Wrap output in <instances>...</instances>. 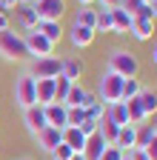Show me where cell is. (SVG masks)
<instances>
[{
  "instance_id": "obj_1",
  "label": "cell",
  "mask_w": 157,
  "mask_h": 160,
  "mask_svg": "<svg viewBox=\"0 0 157 160\" xmlns=\"http://www.w3.org/2000/svg\"><path fill=\"white\" fill-rule=\"evenodd\" d=\"M106 72L120 74L123 80L137 77V72H140V60H137V54L129 52V49H111L109 52V60H106Z\"/></svg>"
},
{
  "instance_id": "obj_2",
  "label": "cell",
  "mask_w": 157,
  "mask_h": 160,
  "mask_svg": "<svg viewBox=\"0 0 157 160\" xmlns=\"http://www.w3.org/2000/svg\"><path fill=\"white\" fill-rule=\"evenodd\" d=\"M0 57L3 60H29V49H26V40L20 32H14V29L0 32Z\"/></svg>"
},
{
  "instance_id": "obj_3",
  "label": "cell",
  "mask_w": 157,
  "mask_h": 160,
  "mask_svg": "<svg viewBox=\"0 0 157 160\" xmlns=\"http://www.w3.org/2000/svg\"><path fill=\"white\" fill-rule=\"evenodd\" d=\"M97 100L103 106H111V103H120L123 100V77L114 74V72H103L100 83H97Z\"/></svg>"
},
{
  "instance_id": "obj_4",
  "label": "cell",
  "mask_w": 157,
  "mask_h": 160,
  "mask_svg": "<svg viewBox=\"0 0 157 160\" xmlns=\"http://www.w3.org/2000/svg\"><path fill=\"white\" fill-rule=\"evenodd\" d=\"M34 83H37V80H34L29 72H23L20 77L14 80V103L20 106V109H29V106L37 103V97H34Z\"/></svg>"
},
{
  "instance_id": "obj_5",
  "label": "cell",
  "mask_w": 157,
  "mask_h": 160,
  "mask_svg": "<svg viewBox=\"0 0 157 160\" xmlns=\"http://www.w3.org/2000/svg\"><path fill=\"white\" fill-rule=\"evenodd\" d=\"M34 80H46V77H57L60 74V57H32L29 69H26Z\"/></svg>"
},
{
  "instance_id": "obj_6",
  "label": "cell",
  "mask_w": 157,
  "mask_h": 160,
  "mask_svg": "<svg viewBox=\"0 0 157 160\" xmlns=\"http://www.w3.org/2000/svg\"><path fill=\"white\" fill-rule=\"evenodd\" d=\"M23 40H26V49H29V60L32 57H52L54 54V43L49 37H43L40 32H29V34H23Z\"/></svg>"
},
{
  "instance_id": "obj_7",
  "label": "cell",
  "mask_w": 157,
  "mask_h": 160,
  "mask_svg": "<svg viewBox=\"0 0 157 160\" xmlns=\"http://www.w3.org/2000/svg\"><path fill=\"white\" fill-rule=\"evenodd\" d=\"M32 6L37 12V20H54V23H60L63 14H66V0H37Z\"/></svg>"
},
{
  "instance_id": "obj_8",
  "label": "cell",
  "mask_w": 157,
  "mask_h": 160,
  "mask_svg": "<svg viewBox=\"0 0 157 160\" xmlns=\"http://www.w3.org/2000/svg\"><path fill=\"white\" fill-rule=\"evenodd\" d=\"M34 140H37V149L40 152H46V154H52L57 146L63 143V129H54V126H46V129H40L34 134Z\"/></svg>"
},
{
  "instance_id": "obj_9",
  "label": "cell",
  "mask_w": 157,
  "mask_h": 160,
  "mask_svg": "<svg viewBox=\"0 0 157 160\" xmlns=\"http://www.w3.org/2000/svg\"><path fill=\"white\" fill-rule=\"evenodd\" d=\"M23 123H26V132L34 137L40 129H46L49 123H46V112H43V106H29V109H23Z\"/></svg>"
},
{
  "instance_id": "obj_10",
  "label": "cell",
  "mask_w": 157,
  "mask_h": 160,
  "mask_svg": "<svg viewBox=\"0 0 157 160\" xmlns=\"http://www.w3.org/2000/svg\"><path fill=\"white\" fill-rule=\"evenodd\" d=\"M66 34H69V43H71L74 49H89V46L94 43V37H97L94 29H83V26H74V23H71V29H69Z\"/></svg>"
},
{
  "instance_id": "obj_11",
  "label": "cell",
  "mask_w": 157,
  "mask_h": 160,
  "mask_svg": "<svg viewBox=\"0 0 157 160\" xmlns=\"http://www.w3.org/2000/svg\"><path fill=\"white\" fill-rule=\"evenodd\" d=\"M60 74L66 80H71V83H80V77H83V60L74 57V54L60 57Z\"/></svg>"
},
{
  "instance_id": "obj_12",
  "label": "cell",
  "mask_w": 157,
  "mask_h": 160,
  "mask_svg": "<svg viewBox=\"0 0 157 160\" xmlns=\"http://www.w3.org/2000/svg\"><path fill=\"white\" fill-rule=\"evenodd\" d=\"M129 34H131L134 40H140V43L151 40V34H154V20H151V17H131Z\"/></svg>"
},
{
  "instance_id": "obj_13",
  "label": "cell",
  "mask_w": 157,
  "mask_h": 160,
  "mask_svg": "<svg viewBox=\"0 0 157 160\" xmlns=\"http://www.w3.org/2000/svg\"><path fill=\"white\" fill-rule=\"evenodd\" d=\"M14 17H17V26H20L26 34L29 32H37V12H34V6H17L14 9Z\"/></svg>"
},
{
  "instance_id": "obj_14",
  "label": "cell",
  "mask_w": 157,
  "mask_h": 160,
  "mask_svg": "<svg viewBox=\"0 0 157 160\" xmlns=\"http://www.w3.org/2000/svg\"><path fill=\"white\" fill-rule=\"evenodd\" d=\"M46 112V123L54 126V129H66V114H69V106L66 103H49L43 106Z\"/></svg>"
},
{
  "instance_id": "obj_15",
  "label": "cell",
  "mask_w": 157,
  "mask_h": 160,
  "mask_svg": "<svg viewBox=\"0 0 157 160\" xmlns=\"http://www.w3.org/2000/svg\"><path fill=\"white\" fill-rule=\"evenodd\" d=\"M86 134L80 132V129H77V126H66L63 129V143L74 152V154H83V149H86Z\"/></svg>"
},
{
  "instance_id": "obj_16",
  "label": "cell",
  "mask_w": 157,
  "mask_h": 160,
  "mask_svg": "<svg viewBox=\"0 0 157 160\" xmlns=\"http://www.w3.org/2000/svg\"><path fill=\"white\" fill-rule=\"evenodd\" d=\"M114 146L120 149V152H126V154H129V152H134V149H137V126H120Z\"/></svg>"
},
{
  "instance_id": "obj_17",
  "label": "cell",
  "mask_w": 157,
  "mask_h": 160,
  "mask_svg": "<svg viewBox=\"0 0 157 160\" xmlns=\"http://www.w3.org/2000/svg\"><path fill=\"white\" fill-rule=\"evenodd\" d=\"M34 97H37V106H49V103H54V77L37 80V83H34Z\"/></svg>"
},
{
  "instance_id": "obj_18",
  "label": "cell",
  "mask_w": 157,
  "mask_h": 160,
  "mask_svg": "<svg viewBox=\"0 0 157 160\" xmlns=\"http://www.w3.org/2000/svg\"><path fill=\"white\" fill-rule=\"evenodd\" d=\"M74 26L94 29V26H97V9H94V6H80V9L74 12Z\"/></svg>"
},
{
  "instance_id": "obj_19",
  "label": "cell",
  "mask_w": 157,
  "mask_h": 160,
  "mask_svg": "<svg viewBox=\"0 0 157 160\" xmlns=\"http://www.w3.org/2000/svg\"><path fill=\"white\" fill-rule=\"evenodd\" d=\"M37 32H40L43 37H49L54 46L60 43V37L66 34V32H63V26H60V23H54V20H40V23H37Z\"/></svg>"
},
{
  "instance_id": "obj_20",
  "label": "cell",
  "mask_w": 157,
  "mask_h": 160,
  "mask_svg": "<svg viewBox=\"0 0 157 160\" xmlns=\"http://www.w3.org/2000/svg\"><path fill=\"white\" fill-rule=\"evenodd\" d=\"M137 103H140V109L146 112V117H154L157 114V92L154 89H143L140 94H137Z\"/></svg>"
},
{
  "instance_id": "obj_21",
  "label": "cell",
  "mask_w": 157,
  "mask_h": 160,
  "mask_svg": "<svg viewBox=\"0 0 157 160\" xmlns=\"http://www.w3.org/2000/svg\"><path fill=\"white\" fill-rule=\"evenodd\" d=\"M117 132H120V126H117L114 120H109V117L103 114L100 126H97V134H100V137L106 140V146H114V140H117Z\"/></svg>"
},
{
  "instance_id": "obj_22",
  "label": "cell",
  "mask_w": 157,
  "mask_h": 160,
  "mask_svg": "<svg viewBox=\"0 0 157 160\" xmlns=\"http://www.w3.org/2000/svg\"><path fill=\"white\" fill-rule=\"evenodd\" d=\"M123 103H126V112H129V126H143V123H149V117H146V112L140 109L137 97H134V100H123Z\"/></svg>"
},
{
  "instance_id": "obj_23",
  "label": "cell",
  "mask_w": 157,
  "mask_h": 160,
  "mask_svg": "<svg viewBox=\"0 0 157 160\" xmlns=\"http://www.w3.org/2000/svg\"><path fill=\"white\" fill-rule=\"evenodd\" d=\"M111 17H114V34H129V29H131V14L117 6V9H111Z\"/></svg>"
},
{
  "instance_id": "obj_24",
  "label": "cell",
  "mask_w": 157,
  "mask_h": 160,
  "mask_svg": "<svg viewBox=\"0 0 157 160\" xmlns=\"http://www.w3.org/2000/svg\"><path fill=\"white\" fill-rule=\"evenodd\" d=\"M106 149V140L100 137V134H91L89 140H86V149H83V157L86 160H97L100 157V152Z\"/></svg>"
},
{
  "instance_id": "obj_25",
  "label": "cell",
  "mask_w": 157,
  "mask_h": 160,
  "mask_svg": "<svg viewBox=\"0 0 157 160\" xmlns=\"http://www.w3.org/2000/svg\"><path fill=\"white\" fill-rule=\"evenodd\" d=\"M106 117H109V120H114L117 126H129V112H126V103L120 100V103L106 106Z\"/></svg>"
},
{
  "instance_id": "obj_26",
  "label": "cell",
  "mask_w": 157,
  "mask_h": 160,
  "mask_svg": "<svg viewBox=\"0 0 157 160\" xmlns=\"http://www.w3.org/2000/svg\"><path fill=\"white\" fill-rule=\"evenodd\" d=\"M94 32H103V34L114 32V17H111V9H97V26H94Z\"/></svg>"
},
{
  "instance_id": "obj_27",
  "label": "cell",
  "mask_w": 157,
  "mask_h": 160,
  "mask_svg": "<svg viewBox=\"0 0 157 160\" xmlns=\"http://www.w3.org/2000/svg\"><path fill=\"white\" fill-rule=\"evenodd\" d=\"M69 89H71V80H66L63 74H57L54 77V103H66Z\"/></svg>"
},
{
  "instance_id": "obj_28",
  "label": "cell",
  "mask_w": 157,
  "mask_h": 160,
  "mask_svg": "<svg viewBox=\"0 0 157 160\" xmlns=\"http://www.w3.org/2000/svg\"><path fill=\"white\" fill-rule=\"evenodd\" d=\"M157 132L151 129V123H143V126H137V149H146L149 143H151V137H154Z\"/></svg>"
},
{
  "instance_id": "obj_29",
  "label": "cell",
  "mask_w": 157,
  "mask_h": 160,
  "mask_svg": "<svg viewBox=\"0 0 157 160\" xmlns=\"http://www.w3.org/2000/svg\"><path fill=\"white\" fill-rule=\"evenodd\" d=\"M140 92H143V86H140V80H137V77L123 80V100H134Z\"/></svg>"
},
{
  "instance_id": "obj_30",
  "label": "cell",
  "mask_w": 157,
  "mask_h": 160,
  "mask_svg": "<svg viewBox=\"0 0 157 160\" xmlns=\"http://www.w3.org/2000/svg\"><path fill=\"white\" fill-rule=\"evenodd\" d=\"M83 120H86V109L69 106V114H66V126H80Z\"/></svg>"
},
{
  "instance_id": "obj_31",
  "label": "cell",
  "mask_w": 157,
  "mask_h": 160,
  "mask_svg": "<svg viewBox=\"0 0 157 160\" xmlns=\"http://www.w3.org/2000/svg\"><path fill=\"white\" fill-rule=\"evenodd\" d=\"M103 114H106V106L100 103V100H97V103H91V106L86 109V120H97V123H100Z\"/></svg>"
},
{
  "instance_id": "obj_32",
  "label": "cell",
  "mask_w": 157,
  "mask_h": 160,
  "mask_svg": "<svg viewBox=\"0 0 157 160\" xmlns=\"http://www.w3.org/2000/svg\"><path fill=\"white\" fill-rule=\"evenodd\" d=\"M97 160H126V152H120L117 146H106L103 152H100V157Z\"/></svg>"
},
{
  "instance_id": "obj_33",
  "label": "cell",
  "mask_w": 157,
  "mask_h": 160,
  "mask_svg": "<svg viewBox=\"0 0 157 160\" xmlns=\"http://www.w3.org/2000/svg\"><path fill=\"white\" fill-rule=\"evenodd\" d=\"M143 6H146L143 0H123V3H120V9H123V12H129L131 17L140 14V12H143Z\"/></svg>"
},
{
  "instance_id": "obj_34",
  "label": "cell",
  "mask_w": 157,
  "mask_h": 160,
  "mask_svg": "<svg viewBox=\"0 0 157 160\" xmlns=\"http://www.w3.org/2000/svg\"><path fill=\"white\" fill-rule=\"evenodd\" d=\"M49 157H52V160H71V157H74V152H71L66 143H60V146H57V149H54Z\"/></svg>"
},
{
  "instance_id": "obj_35",
  "label": "cell",
  "mask_w": 157,
  "mask_h": 160,
  "mask_svg": "<svg viewBox=\"0 0 157 160\" xmlns=\"http://www.w3.org/2000/svg\"><path fill=\"white\" fill-rule=\"evenodd\" d=\"M97 126H100L97 120H83V123L77 126V129H80V132H83L86 137H91V134H97Z\"/></svg>"
},
{
  "instance_id": "obj_36",
  "label": "cell",
  "mask_w": 157,
  "mask_h": 160,
  "mask_svg": "<svg viewBox=\"0 0 157 160\" xmlns=\"http://www.w3.org/2000/svg\"><path fill=\"white\" fill-rule=\"evenodd\" d=\"M143 152H146V157H149V160H157V134L151 137V143H149Z\"/></svg>"
},
{
  "instance_id": "obj_37",
  "label": "cell",
  "mask_w": 157,
  "mask_h": 160,
  "mask_svg": "<svg viewBox=\"0 0 157 160\" xmlns=\"http://www.w3.org/2000/svg\"><path fill=\"white\" fill-rule=\"evenodd\" d=\"M6 29H12V14L0 9V32H6Z\"/></svg>"
},
{
  "instance_id": "obj_38",
  "label": "cell",
  "mask_w": 157,
  "mask_h": 160,
  "mask_svg": "<svg viewBox=\"0 0 157 160\" xmlns=\"http://www.w3.org/2000/svg\"><path fill=\"white\" fill-rule=\"evenodd\" d=\"M17 6H20V0H0V9H3V12H9V14H12Z\"/></svg>"
},
{
  "instance_id": "obj_39",
  "label": "cell",
  "mask_w": 157,
  "mask_h": 160,
  "mask_svg": "<svg viewBox=\"0 0 157 160\" xmlns=\"http://www.w3.org/2000/svg\"><path fill=\"white\" fill-rule=\"evenodd\" d=\"M123 0H97V9H117Z\"/></svg>"
},
{
  "instance_id": "obj_40",
  "label": "cell",
  "mask_w": 157,
  "mask_h": 160,
  "mask_svg": "<svg viewBox=\"0 0 157 160\" xmlns=\"http://www.w3.org/2000/svg\"><path fill=\"white\" fill-rule=\"evenodd\" d=\"M126 157H129V160H149V157H146V152H143V149H134V152H129V154H126Z\"/></svg>"
},
{
  "instance_id": "obj_41",
  "label": "cell",
  "mask_w": 157,
  "mask_h": 160,
  "mask_svg": "<svg viewBox=\"0 0 157 160\" xmlns=\"http://www.w3.org/2000/svg\"><path fill=\"white\" fill-rule=\"evenodd\" d=\"M77 6H97V0H74Z\"/></svg>"
},
{
  "instance_id": "obj_42",
  "label": "cell",
  "mask_w": 157,
  "mask_h": 160,
  "mask_svg": "<svg viewBox=\"0 0 157 160\" xmlns=\"http://www.w3.org/2000/svg\"><path fill=\"white\" fill-rule=\"evenodd\" d=\"M149 9H151V17L157 20V0H151V3H149Z\"/></svg>"
},
{
  "instance_id": "obj_43",
  "label": "cell",
  "mask_w": 157,
  "mask_h": 160,
  "mask_svg": "<svg viewBox=\"0 0 157 160\" xmlns=\"http://www.w3.org/2000/svg\"><path fill=\"white\" fill-rule=\"evenodd\" d=\"M151 63H157V43L151 46Z\"/></svg>"
},
{
  "instance_id": "obj_44",
  "label": "cell",
  "mask_w": 157,
  "mask_h": 160,
  "mask_svg": "<svg viewBox=\"0 0 157 160\" xmlns=\"http://www.w3.org/2000/svg\"><path fill=\"white\" fill-rule=\"evenodd\" d=\"M151 129H154V132H157V114H154V120H151Z\"/></svg>"
},
{
  "instance_id": "obj_45",
  "label": "cell",
  "mask_w": 157,
  "mask_h": 160,
  "mask_svg": "<svg viewBox=\"0 0 157 160\" xmlns=\"http://www.w3.org/2000/svg\"><path fill=\"white\" fill-rule=\"evenodd\" d=\"M71 160H86V157H83V154H74V157H71Z\"/></svg>"
},
{
  "instance_id": "obj_46",
  "label": "cell",
  "mask_w": 157,
  "mask_h": 160,
  "mask_svg": "<svg viewBox=\"0 0 157 160\" xmlns=\"http://www.w3.org/2000/svg\"><path fill=\"white\" fill-rule=\"evenodd\" d=\"M143 3H151V0H143Z\"/></svg>"
},
{
  "instance_id": "obj_47",
  "label": "cell",
  "mask_w": 157,
  "mask_h": 160,
  "mask_svg": "<svg viewBox=\"0 0 157 160\" xmlns=\"http://www.w3.org/2000/svg\"><path fill=\"white\" fill-rule=\"evenodd\" d=\"M23 160H32V157H23Z\"/></svg>"
},
{
  "instance_id": "obj_48",
  "label": "cell",
  "mask_w": 157,
  "mask_h": 160,
  "mask_svg": "<svg viewBox=\"0 0 157 160\" xmlns=\"http://www.w3.org/2000/svg\"><path fill=\"white\" fill-rule=\"evenodd\" d=\"M126 160H129V157H126Z\"/></svg>"
}]
</instances>
